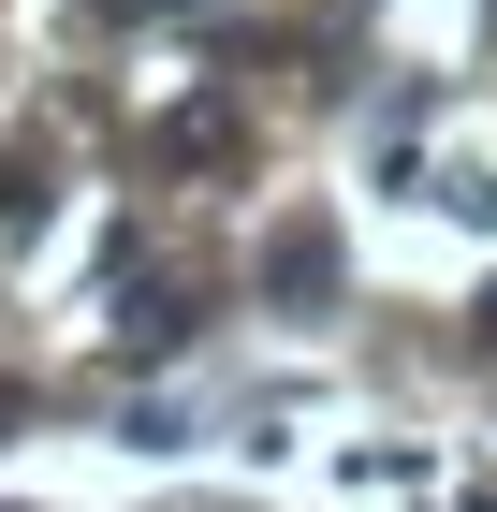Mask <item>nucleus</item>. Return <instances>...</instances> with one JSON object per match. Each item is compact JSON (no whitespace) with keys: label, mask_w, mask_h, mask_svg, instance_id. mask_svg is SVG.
<instances>
[{"label":"nucleus","mask_w":497,"mask_h":512,"mask_svg":"<svg viewBox=\"0 0 497 512\" xmlns=\"http://www.w3.org/2000/svg\"><path fill=\"white\" fill-rule=\"evenodd\" d=\"M117 15H176V0H117Z\"/></svg>","instance_id":"obj_4"},{"label":"nucleus","mask_w":497,"mask_h":512,"mask_svg":"<svg viewBox=\"0 0 497 512\" xmlns=\"http://www.w3.org/2000/svg\"><path fill=\"white\" fill-rule=\"evenodd\" d=\"M264 278L293 293V308H322V293H337V235H322V220H278V235H264Z\"/></svg>","instance_id":"obj_1"},{"label":"nucleus","mask_w":497,"mask_h":512,"mask_svg":"<svg viewBox=\"0 0 497 512\" xmlns=\"http://www.w3.org/2000/svg\"><path fill=\"white\" fill-rule=\"evenodd\" d=\"M161 161H234V103H176V118H161Z\"/></svg>","instance_id":"obj_2"},{"label":"nucleus","mask_w":497,"mask_h":512,"mask_svg":"<svg viewBox=\"0 0 497 512\" xmlns=\"http://www.w3.org/2000/svg\"><path fill=\"white\" fill-rule=\"evenodd\" d=\"M117 337H132V352H176V337H191V293H161V278H147V293H132V322H117Z\"/></svg>","instance_id":"obj_3"}]
</instances>
